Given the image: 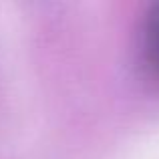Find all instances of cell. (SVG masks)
Segmentation results:
<instances>
[{"instance_id": "6da1fadb", "label": "cell", "mask_w": 159, "mask_h": 159, "mask_svg": "<svg viewBox=\"0 0 159 159\" xmlns=\"http://www.w3.org/2000/svg\"><path fill=\"white\" fill-rule=\"evenodd\" d=\"M143 44L147 61L151 62L153 69L159 70V2L153 4L147 12L143 28Z\"/></svg>"}]
</instances>
